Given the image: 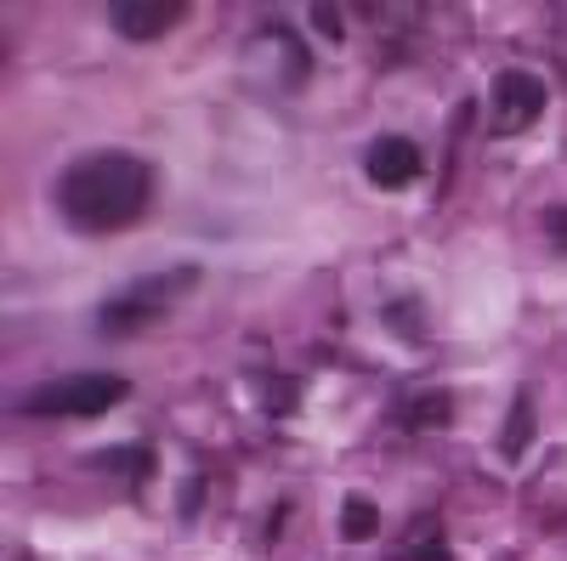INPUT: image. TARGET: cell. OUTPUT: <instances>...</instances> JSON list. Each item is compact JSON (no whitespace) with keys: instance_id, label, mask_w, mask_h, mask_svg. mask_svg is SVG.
Returning a JSON list of instances; mask_svg holds the SVG:
<instances>
[{"instance_id":"obj_1","label":"cell","mask_w":567,"mask_h":561,"mask_svg":"<svg viewBox=\"0 0 567 561\" xmlns=\"http://www.w3.org/2000/svg\"><path fill=\"white\" fill-rule=\"evenodd\" d=\"M154 205V165L103 148L58 176V210L74 232H131Z\"/></svg>"},{"instance_id":"obj_2","label":"cell","mask_w":567,"mask_h":561,"mask_svg":"<svg viewBox=\"0 0 567 561\" xmlns=\"http://www.w3.org/2000/svg\"><path fill=\"white\" fill-rule=\"evenodd\" d=\"M125 397H131L125 374H63V381L29 386L18 397V414L23 419H97V414L120 408Z\"/></svg>"},{"instance_id":"obj_3","label":"cell","mask_w":567,"mask_h":561,"mask_svg":"<svg viewBox=\"0 0 567 561\" xmlns=\"http://www.w3.org/2000/svg\"><path fill=\"white\" fill-rule=\"evenodd\" d=\"M199 284V267H171L159 278H142V284H131L125 295H114L109 307H97V335L120 341V335H136V330H148V323H159L171 312L176 295H187Z\"/></svg>"},{"instance_id":"obj_4","label":"cell","mask_w":567,"mask_h":561,"mask_svg":"<svg viewBox=\"0 0 567 561\" xmlns=\"http://www.w3.org/2000/svg\"><path fill=\"white\" fill-rule=\"evenodd\" d=\"M488 103H494V136H516V131H528L545 114L550 91H545V80L534 69H499Z\"/></svg>"},{"instance_id":"obj_5","label":"cell","mask_w":567,"mask_h":561,"mask_svg":"<svg viewBox=\"0 0 567 561\" xmlns=\"http://www.w3.org/2000/svg\"><path fill=\"white\" fill-rule=\"evenodd\" d=\"M363 176L381 187V194H403L425 176V154L409 143V136H374L363 154Z\"/></svg>"},{"instance_id":"obj_6","label":"cell","mask_w":567,"mask_h":561,"mask_svg":"<svg viewBox=\"0 0 567 561\" xmlns=\"http://www.w3.org/2000/svg\"><path fill=\"white\" fill-rule=\"evenodd\" d=\"M109 23H114L120 40L148 45V40H165L176 23H187V7H182V0H114Z\"/></svg>"},{"instance_id":"obj_7","label":"cell","mask_w":567,"mask_h":561,"mask_svg":"<svg viewBox=\"0 0 567 561\" xmlns=\"http://www.w3.org/2000/svg\"><path fill=\"white\" fill-rule=\"evenodd\" d=\"M91 465H97V471H114V477H125V482L136 488V482H148V477H154L159 454H154L148 443H120V448H103V454H91Z\"/></svg>"},{"instance_id":"obj_8","label":"cell","mask_w":567,"mask_h":561,"mask_svg":"<svg viewBox=\"0 0 567 561\" xmlns=\"http://www.w3.org/2000/svg\"><path fill=\"white\" fill-rule=\"evenodd\" d=\"M528 443H534V397H528V392H516L511 419H505V432H499V459L516 465V459L528 454Z\"/></svg>"},{"instance_id":"obj_9","label":"cell","mask_w":567,"mask_h":561,"mask_svg":"<svg viewBox=\"0 0 567 561\" xmlns=\"http://www.w3.org/2000/svg\"><path fill=\"white\" fill-rule=\"evenodd\" d=\"M374 533H381V510H374V499L347 494V505H341V539L347 544H369Z\"/></svg>"},{"instance_id":"obj_10","label":"cell","mask_w":567,"mask_h":561,"mask_svg":"<svg viewBox=\"0 0 567 561\" xmlns=\"http://www.w3.org/2000/svg\"><path fill=\"white\" fill-rule=\"evenodd\" d=\"M449 414H454V408H449V392H420L414 408L403 414V426H409V432H432V426H449Z\"/></svg>"},{"instance_id":"obj_11","label":"cell","mask_w":567,"mask_h":561,"mask_svg":"<svg viewBox=\"0 0 567 561\" xmlns=\"http://www.w3.org/2000/svg\"><path fill=\"white\" fill-rule=\"evenodd\" d=\"M545 232H550V245L567 256V205H550L545 210Z\"/></svg>"},{"instance_id":"obj_12","label":"cell","mask_w":567,"mask_h":561,"mask_svg":"<svg viewBox=\"0 0 567 561\" xmlns=\"http://www.w3.org/2000/svg\"><path fill=\"white\" fill-rule=\"evenodd\" d=\"M312 23H318V34H323L329 45H341V12H336V7H312Z\"/></svg>"},{"instance_id":"obj_13","label":"cell","mask_w":567,"mask_h":561,"mask_svg":"<svg viewBox=\"0 0 567 561\" xmlns=\"http://www.w3.org/2000/svg\"><path fill=\"white\" fill-rule=\"evenodd\" d=\"M403 561H454V555H449L437 539H414V544L403 550Z\"/></svg>"},{"instance_id":"obj_14","label":"cell","mask_w":567,"mask_h":561,"mask_svg":"<svg viewBox=\"0 0 567 561\" xmlns=\"http://www.w3.org/2000/svg\"><path fill=\"white\" fill-rule=\"evenodd\" d=\"M199 505H205V482H187V488H182V522L199 517Z\"/></svg>"}]
</instances>
